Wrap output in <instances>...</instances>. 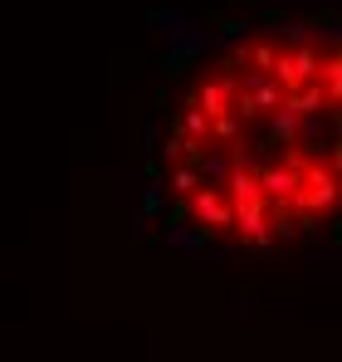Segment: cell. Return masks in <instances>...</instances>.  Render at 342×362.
I'll use <instances>...</instances> for the list:
<instances>
[{
	"label": "cell",
	"mask_w": 342,
	"mask_h": 362,
	"mask_svg": "<svg viewBox=\"0 0 342 362\" xmlns=\"http://www.w3.org/2000/svg\"><path fill=\"white\" fill-rule=\"evenodd\" d=\"M338 40L293 25L230 35L196 64L167 118L171 230L201 245L288 250L338 206Z\"/></svg>",
	"instance_id": "6da1fadb"
}]
</instances>
